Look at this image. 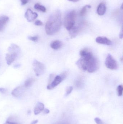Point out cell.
Segmentation results:
<instances>
[{
  "instance_id": "20",
  "label": "cell",
  "mask_w": 123,
  "mask_h": 124,
  "mask_svg": "<svg viewBox=\"0 0 123 124\" xmlns=\"http://www.w3.org/2000/svg\"><path fill=\"white\" fill-rule=\"evenodd\" d=\"M73 90V87L71 86L68 87L66 88V90L65 94V96H67L69 95Z\"/></svg>"
},
{
  "instance_id": "11",
  "label": "cell",
  "mask_w": 123,
  "mask_h": 124,
  "mask_svg": "<svg viewBox=\"0 0 123 124\" xmlns=\"http://www.w3.org/2000/svg\"><path fill=\"white\" fill-rule=\"evenodd\" d=\"M9 20V18L7 16H3L0 17V31L3 30Z\"/></svg>"
},
{
  "instance_id": "23",
  "label": "cell",
  "mask_w": 123,
  "mask_h": 124,
  "mask_svg": "<svg viewBox=\"0 0 123 124\" xmlns=\"http://www.w3.org/2000/svg\"><path fill=\"white\" fill-rule=\"evenodd\" d=\"M35 25L37 26H41L43 25V23L42 22V21L39 20H37L35 21L34 23Z\"/></svg>"
},
{
  "instance_id": "8",
  "label": "cell",
  "mask_w": 123,
  "mask_h": 124,
  "mask_svg": "<svg viewBox=\"0 0 123 124\" xmlns=\"http://www.w3.org/2000/svg\"><path fill=\"white\" fill-rule=\"evenodd\" d=\"M25 86H19L14 88L11 93L12 95L16 97H21L24 94L25 90Z\"/></svg>"
},
{
  "instance_id": "2",
  "label": "cell",
  "mask_w": 123,
  "mask_h": 124,
  "mask_svg": "<svg viewBox=\"0 0 123 124\" xmlns=\"http://www.w3.org/2000/svg\"><path fill=\"white\" fill-rule=\"evenodd\" d=\"M62 25L61 13L60 11L57 10L51 15L46 23L45 32L48 35H52L58 32Z\"/></svg>"
},
{
  "instance_id": "29",
  "label": "cell",
  "mask_w": 123,
  "mask_h": 124,
  "mask_svg": "<svg viewBox=\"0 0 123 124\" xmlns=\"http://www.w3.org/2000/svg\"><path fill=\"white\" fill-rule=\"evenodd\" d=\"M6 89L4 88H0V92L2 93H4L6 92Z\"/></svg>"
},
{
  "instance_id": "6",
  "label": "cell",
  "mask_w": 123,
  "mask_h": 124,
  "mask_svg": "<svg viewBox=\"0 0 123 124\" xmlns=\"http://www.w3.org/2000/svg\"><path fill=\"white\" fill-rule=\"evenodd\" d=\"M105 66L111 70H116L118 68V64L116 60L110 54H108L105 62Z\"/></svg>"
},
{
  "instance_id": "1",
  "label": "cell",
  "mask_w": 123,
  "mask_h": 124,
  "mask_svg": "<svg viewBox=\"0 0 123 124\" xmlns=\"http://www.w3.org/2000/svg\"><path fill=\"white\" fill-rule=\"evenodd\" d=\"M80 55L81 57L77 62L76 64L80 70L92 73L99 68V61L91 52L87 49H82L80 51Z\"/></svg>"
},
{
  "instance_id": "28",
  "label": "cell",
  "mask_w": 123,
  "mask_h": 124,
  "mask_svg": "<svg viewBox=\"0 0 123 124\" xmlns=\"http://www.w3.org/2000/svg\"><path fill=\"white\" fill-rule=\"evenodd\" d=\"M119 38H120V39H123V27L122 28V29H121V31L120 34H119Z\"/></svg>"
},
{
  "instance_id": "3",
  "label": "cell",
  "mask_w": 123,
  "mask_h": 124,
  "mask_svg": "<svg viewBox=\"0 0 123 124\" xmlns=\"http://www.w3.org/2000/svg\"><path fill=\"white\" fill-rule=\"evenodd\" d=\"M8 51L9 53L6 54V60L7 64L9 65L16 59L20 52V49L19 46L13 44L9 47Z\"/></svg>"
},
{
  "instance_id": "15",
  "label": "cell",
  "mask_w": 123,
  "mask_h": 124,
  "mask_svg": "<svg viewBox=\"0 0 123 124\" xmlns=\"http://www.w3.org/2000/svg\"><path fill=\"white\" fill-rule=\"evenodd\" d=\"M63 43L60 41L56 40L52 41L51 43L50 46L52 49L54 50H58L62 47Z\"/></svg>"
},
{
  "instance_id": "7",
  "label": "cell",
  "mask_w": 123,
  "mask_h": 124,
  "mask_svg": "<svg viewBox=\"0 0 123 124\" xmlns=\"http://www.w3.org/2000/svg\"><path fill=\"white\" fill-rule=\"evenodd\" d=\"M63 78L60 76H57L54 78V79L52 81L50 84H48L47 87V88L48 90H51L59 85L62 81Z\"/></svg>"
},
{
  "instance_id": "26",
  "label": "cell",
  "mask_w": 123,
  "mask_h": 124,
  "mask_svg": "<svg viewBox=\"0 0 123 124\" xmlns=\"http://www.w3.org/2000/svg\"><path fill=\"white\" fill-rule=\"evenodd\" d=\"M21 2V4L22 5H25L26 4L29 0H20Z\"/></svg>"
},
{
  "instance_id": "31",
  "label": "cell",
  "mask_w": 123,
  "mask_h": 124,
  "mask_svg": "<svg viewBox=\"0 0 123 124\" xmlns=\"http://www.w3.org/2000/svg\"><path fill=\"white\" fill-rule=\"evenodd\" d=\"M38 120H34V121H32V122H31V124H36L38 122Z\"/></svg>"
},
{
  "instance_id": "25",
  "label": "cell",
  "mask_w": 123,
  "mask_h": 124,
  "mask_svg": "<svg viewBox=\"0 0 123 124\" xmlns=\"http://www.w3.org/2000/svg\"><path fill=\"white\" fill-rule=\"evenodd\" d=\"M82 85V82L80 80V81L78 80L76 82V86L78 87H80Z\"/></svg>"
},
{
  "instance_id": "32",
  "label": "cell",
  "mask_w": 123,
  "mask_h": 124,
  "mask_svg": "<svg viewBox=\"0 0 123 124\" xmlns=\"http://www.w3.org/2000/svg\"><path fill=\"white\" fill-rule=\"evenodd\" d=\"M68 0L69 1H72V2H78L80 0Z\"/></svg>"
},
{
  "instance_id": "12",
  "label": "cell",
  "mask_w": 123,
  "mask_h": 124,
  "mask_svg": "<svg viewBox=\"0 0 123 124\" xmlns=\"http://www.w3.org/2000/svg\"><path fill=\"white\" fill-rule=\"evenodd\" d=\"M80 28L79 27L74 26L69 31V34L71 39L74 38L77 36L79 32Z\"/></svg>"
},
{
  "instance_id": "17",
  "label": "cell",
  "mask_w": 123,
  "mask_h": 124,
  "mask_svg": "<svg viewBox=\"0 0 123 124\" xmlns=\"http://www.w3.org/2000/svg\"><path fill=\"white\" fill-rule=\"evenodd\" d=\"M35 81V79L33 78L27 79L25 82L24 86L26 87H28L31 86Z\"/></svg>"
},
{
  "instance_id": "22",
  "label": "cell",
  "mask_w": 123,
  "mask_h": 124,
  "mask_svg": "<svg viewBox=\"0 0 123 124\" xmlns=\"http://www.w3.org/2000/svg\"><path fill=\"white\" fill-rule=\"evenodd\" d=\"M95 121L97 124H104V122L100 118L97 117L94 119Z\"/></svg>"
},
{
  "instance_id": "18",
  "label": "cell",
  "mask_w": 123,
  "mask_h": 124,
  "mask_svg": "<svg viewBox=\"0 0 123 124\" xmlns=\"http://www.w3.org/2000/svg\"><path fill=\"white\" fill-rule=\"evenodd\" d=\"M34 8L35 9L38 10V11H40L42 12H46V9L45 7L42 5H40L39 3H36L35 4Z\"/></svg>"
},
{
  "instance_id": "27",
  "label": "cell",
  "mask_w": 123,
  "mask_h": 124,
  "mask_svg": "<svg viewBox=\"0 0 123 124\" xmlns=\"http://www.w3.org/2000/svg\"><path fill=\"white\" fill-rule=\"evenodd\" d=\"M42 111L43 112V114H48L50 112V110L47 108H44Z\"/></svg>"
},
{
  "instance_id": "14",
  "label": "cell",
  "mask_w": 123,
  "mask_h": 124,
  "mask_svg": "<svg viewBox=\"0 0 123 124\" xmlns=\"http://www.w3.org/2000/svg\"><path fill=\"white\" fill-rule=\"evenodd\" d=\"M106 11V7L105 4L102 3L100 4L97 7V14L100 16H102L105 14Z\"/></svg>"
},
{
  "instance_id": "21",
  "label": "cell",
  "mask_w": 123,
  "mask_h": 124,
  "mask_svg": "<svg viewBox=\"0 0 123 124\" xmlns=\"http://www.w3.org/2000/svg\"><path fill=\"white\" fill-rule=\"evenodd\" d=\"M28 39L32 41H37L38 39V37L37 36H30L28 37Z\"/></svg>"
},
{
  "instance_id": "24",
  "label": "cell",
  "mask_w": 123,
  "mask_h": 124,
  "mask_svg": "<svg viewBox=\"0 0 123 124\" xmlns=\"http://www.w3.org/2000/svg\"><path fill=\"white\" fill-rule=\"evenodd\" d=\"M60 76L62 77V78H63V80L65 79V78H66V77L67 76V73L66 72H65L64 73H62V74H61V75H60Z\"/></svg>"
},
{
  "instance_id": "30",
  "label": "cell",
  "mask_w": 123,
  "mask_h": 124,
  "mask_svg": "<svg viewBox=\"0 0 123 124\" xmlns=\"http://www.w3.org/2000/svg\"><path fill=\"white\" fill-rule=\"evenodd\" d=\"M4 124H17V123H15V122H11L8 121H6V123Z\"/></svg>"
},
{
  "instance_id": "10",
  "label": "cell",
  "mask_w": 123,
  "mask_h": 124,
  "mask_svg": "<svg viewBox=\"0 0 123 124\" xmlns=\"http://www.w3.org/2000/svg\"><path fill=\"white\" fill-rule=\"evenodd\" d=\"M96 41L97 43L110 46L112 44L111 41L105 37L99 36L96 39Z\"/></svg>"
},
{
  "instance_id": "9",
  "label": "cell",
  "mask_w": 123,
  "mask_h": 124,
  "mask_svg": "<svg viewBox=\"0 0 123 124\" xmlns=\"http://www.w3.org/2000/svg\"><path fill=\"white\" fill-rule=\"evenodd\" d=\"M38 15L36 12H34L30 9H28L25 14V18L29 22L34 21L37 17Z\"/></svg>"
},
{
  "instance_id": "34",
  "label": "cell",
  "mask_w": 123,
  "mask_h": 124,
  "mask_svg": "<svg viewBox=\"0 0 123 124\" xmlns=\"http://www.w3.org/2000/svg\"><path fill=\"white\" fill-rule=\"evenodd\" d=\"M30 113V111L29 110V111H28V113Z\"/></svg>"
},
{
  "instance_id": "13",
  "label": "cell",
  "mask_w": 123,
  "mask_h": 124,
  "mask_svg": "<svg viewBox=\"0 0 123 124\" xmlns=\"http://www.w3.org/2000/svg\"><path fill=\"white\" fill-rule=\"evenodd\" d=\"M45 108V105L42 103L38 102L34 108V114L37 115L40 113Z\"/></svg>"
},
{
  "instance_id": "33",
  "label": "cell",
  "mask_w": 123,
  "mask_h": 124,
  "mask_svg": "<svg viewBox=\"0 0 123 124\" xmlns=\"http://www.w3.org/2000/svg\"><path fill=\"white\" fill-rule=\"evenodd\" d=\"M19 66H20V65L17 64V65H15L14 66V67H16V68H18V67H19Z\"/></svg>"
},
{
  "instance_id": "4",
  "label": "cell",
  "mask_w": 123,
  "mask_h": 124,
  "mask_svg": "<svg viewBox=\"0 0 123 124\" xmlns=\"http://www.w3.org/2000/svg\"><path fill=\"white\" fill-rule=\"evenodd\" d=\"M77 14L75 10H72L66 15L64 20L65 28L69 31L75 25Z\"/></svg>"
},
{
  "instance_id": "19",
  "label": "cell",
  "mask_w": 123,
  "mask_h": 124,
  "mask_svg": "<svg viewBox=\"0 0 123 124\" xmlns=\"http://www.w3.org/2000/svg\"><path fill=\"white\" fill-rule=\"evenodd\" d=\"M123 85H119L117 88V92L118 96H121L123 95Z\"/></svg>"
},
{
  "instance_id": "16",
  "label": "cell",
  "mask_w": 123,
  "mask_h": 124,
  "mask_svg": "<svg viewBox=\"0 0 123 124\" xmlns=\"http://www.w3.org/2000/svg\"><path fill=\"white\" fill-rule=\"evenodd\" d=\"M91 7L90 5H85L81 9L79 13V15L81 16H84L86 14L88 9L91 8Z\"/></svg>"
},
{
  "instance_id": "5",
  "label": "cell",
  "mask_w": 123,
  "mask_h": 124,
  "mask_svg": "<svg viewBox=\"0 0 123 124\" xmlns=\"http://www.w3.org/2000/svg\"><path fill=\"white\" fill-rule=\"evenodd\" d=\"M32 65L34 71L36 76H39L42 75L45 73V66L42 63L38 62L36 60H34L33 61Z\"/></svg>"
}]
</instances>
